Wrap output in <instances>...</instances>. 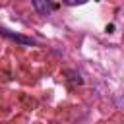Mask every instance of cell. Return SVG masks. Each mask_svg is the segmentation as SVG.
<instances>
[{"label":"cell","mask_w":124,"mask_h":124,"mask_svg":"<svg viewBox=\"0 0 124 124\" xmlns=\"http://www.w3.org/2000/svg\"><path fill=\"white\" fill-rule=\"evenodd\" d=\"M0 35L6 37V39H10V41H16V43H19V45H35V41H33L31 37L14 33V31H10V29H6V27H0Z\"/></svg>","instance_id":"obj_1"},{"label":"cell","mask_w":124,"mask_h":124,"mask_svg":"<svg viewBox=\"0 0 124 124\" xmlns=\"http://www.w3.org/2000/svg\"><path fill=\"white\" fill-rule=\"evenodd\" d=\"M31 2H33L35 10H37L41 16H50V12H52V4H50V0H31Z\"/></svg>","instance_id":"obj_2"},{"label":"cell","mask_w":124,"mask_h":124,"mask_svg":"<svg viewBox=\"0 0 124 124\" xmlns=\"http://www.w3.org/2000/svg\"><path fill=\"white\" fill-rule=\"evenodd\" d=\"M64 4H68V6H78V4H85L87 0H62Z\"/></svg>","instance_id":"obj_3"}]
</instances>
